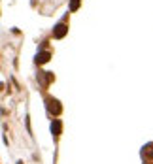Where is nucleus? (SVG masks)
<instances>
[{"instance_id": "obj_1", "label": "nucleus", "mask_w": 153, "mask_h": 164, "mask_svg": "<svg viewBox=\"0 0 153 164\" xmlns=\"http://www.w3.org/2000/svg\"><path fill=\"white\" fill-rule=\"evenodd\" d=\"M66 32H68L66 25H64V23H60V25H57V27H55V30H53V36H55V38H64V36H66Z\"/></svg>"}, {"instance_id": "obj_2", "label": "nucleus", "mask_w": 153, "mask_h": 164, "mask_svg": "<svg viewBox=\"0 0 153 164\" xmlns=\"http://www.w3.org/2000/svg\"><path fill=\"white\" fill-rule=\"evenodd\" d=\"M49 59H51V53H49V51H42V53L36 55V62H38V64H45Z\"/></svg>"}, {"instance_id": "obj_3", "label": "nucleus", "mask_w": 153, "mask_h": 164, "mask_svg": "<svg viewBox=\"0 0 153 164\" xmlns=\"http://www.w3.org/2000/svg\"><path fill=\"white\" fill-rule=\"evenodd\" d=\"M49 111H51L53 115H59V113H60V106H59L57 100H53V98L49 100Z\"/></svg>"}, {"instance_id": "obj_4", "label": "nucleus", "mask_w": 153, "mask_h": 164, "mask_svg": "<svg viewBox=\"0 0 153 164\" xmlns=\"http://www.w3.org/2000/svg\"><path fill=\"white\" fill-rule=\"evenodd\" d=\"M51 132H53L55 136L60 134V121H59V119H55V121H53V125H51Z\"/></svg>"}, {"instance_id": "obj_5", "label": "nucleus", "mask_w": 153, "mask_h": 164, "mask_svg": "<svg viewBox=\"0 0 153 164\" xmlns=\"http://www.w3.org/2000/svg\"><path fill=\"white\" fill-rule=\"evenodd\" d=\"M79 2L81 0H70V12H76L79 8Z\"/></svg>"}, {"instance_id": "obj_6", "label": "nucleus", "mask_w": 153, "mask_h": 164, "mask_svg": "<svg viewBox=\"0 0 153 164\" xmlns=\"http://www.w3.org/2000/svg\"><path fill=\"white\" fill-rule=\"evenodd\" d=\"M146 155L153 157V145H147V147H144V157H146Z\"/></svg>"}]
</instances>
